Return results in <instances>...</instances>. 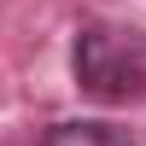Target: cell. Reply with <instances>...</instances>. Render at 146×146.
<instances>
[{
    "mask_svg": "<svg viewBox=\"0 0 146 146\" xmlns=\"http://www.w3.org/2000/svg\"><path fill=\"white\" fill-rule=\"evenodd\" d=\"M41 146H135V135L117 129V123H100V117H70V123L47 129Z\"/></svg>",
    "mask_w": 146,
    "mask_h": 146,
    "instance_id": "7a4b0ae2",
    "label": "cell"
},
{
    "mask_svg": "<svg viewBox=\"0 0 146 146\" xmlns=\"http://www.w3.org/2000/svg\"><path fill=\"white\" fill-rule=\"evenodd\" d=\"M70 70H76V88L100 105H123L146 94V29L129 23H82L76 47H70Z\"/></svg>",
    "mask_w": 146,
    "mask_h": 146,
    "instance_id": "6da1fadb",
    "label": "cell"
}]
</instances>
